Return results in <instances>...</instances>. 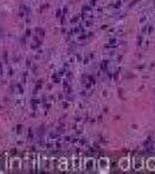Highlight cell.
I'll list each match as a JSON object with an SVG mask.
<instances>
[{
	"mask_svg": "<svg viewBox=\"0 0 155 174\" xmlns=\"http://www.w3.org/2000/svg\"><path fill=\"white\" fill-rule=\"evenodd\" d=\"M13 167H16V168H20L21 167V160L19 158H13L12 160V168Z\"/></svg>",
	"mask_w": 155,
	"mask_h": 174,
	"instance_id": "cell-1",
	"label": "cell"
},
{
	"mask_svg": "<svg viewBox=\"0 0 155 174\" xmlns=\"http://www.w3.org/2000/svg\"><path fill=\"white\" fill-rule=\"evenodd\" d=\"M66 167H67V165H66V159L62 158L60 160V162H59V168L60 170H66Z\"/></svg>",
	"mask_w": 155,
	"mask_h": 174,
	"instance_id": "cell-2",
	"label": "cell"
}]
</instances>
